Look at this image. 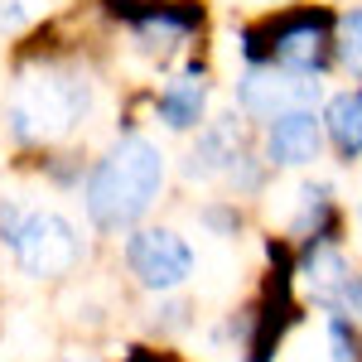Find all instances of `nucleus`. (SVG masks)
I'll use <instances>...</instances> for the list:
<instances>
[{
	"label": "nucleus",
	"mask_w": 362,
	"mask_h": 362,
	"mask_svg": "<svg viewBox=\"0 0 362 362\" xmlns=\"http://www.w3.org/2000/svg\"><path fill=\"white\" fill-rule=\"evenodd\" d=\"M324 126H329V136H334L338 155H343V160H358L362 155V97L358 92H338L334 102H329Z\"/></svg>",
	"instance_id": "obj_12"
},
{
	"label": "nucleus",
	"mask_w": 362,
	"mask_h": 362,
	"mask_svg": "<svg viewBox=\"0 0 362 362\" xmlns=\"http://www.w3.org/2000/svg\"><path fill=\"white\" fill-rule=\"evenodd\" d=\"M348 266H343V256L329 247H314V256L305 261V280L309 290H314V300H324V305H338V295H343V285H348Z\"/></svg>",
	"instance_id": "obj_13"
},
{
	"label": "nucleus",
	"mask_w": 362,
	"mask_h": 362,
	"mask_svg": "<svg viewBox=\"0 0 362 362\" xmlns=\"http://www.w3.org/2000/svg\"><path fill=\"white\" fill-rule=\"evenodd\" d=\"M242 155H247V150H242V126H237V116H218V121L198 136L184 174H189V179H213V174H227Z\"/></svg>",
	"instance_id": "obj_9"
},
{
	"label": "nucleus",
	"mask_w": 362,
	"mask_h": 362,
	"mask_svg": "<svg viewBox=\"0 0 362 362\" xmlns=\"http://www.w3.org/2000/svg\"><path fill=\"white\" fill-rule=\"evenodd\" d=\"M329 25H334L329 10H285L276 20L247 29V58L256 68H285L314 78L329 63Z\"/></svg>",
	"instance_id": "obj_3"
},
{
	"label": "nucleus",
	"mask_w": 362,
	"mask_h": 362,
	"mask_svg": "<svg viewBox=\"0 0 362 362\" xmlns=\"http://www.w3.org/2000/svg\"><path fill=\"white\" fill-rule=\"evenodd\" d=\"M319 145H324V131L314 112H285L266 126V155L276 165H309Z\"/></svg>",
	"instance_id": "obj_8"
},
{
	"label": "nucleus",
	"mask_w": 362,
	"mask_h": 362,
	"mask_svg": "<svg viewBox=\"0 0 362 362\" xmlns=\"http://www.w3.org/2000/svg\"><path fill=\"white\" fill-rule=\"evenodd\" d=\"M0 227H5V242L15 251L20 271L34 280L68 276L78 266V256H83V242H78L73 223L58 218V213H29V218H20L15 208H0Z\"/></svg>",
	"instance_id": "obj_4"
},
{
	"label": "nucleus",
	"mask_w": 362,
	"mask_h": 362,
	"mask_svg": "<svg viewBox=\"0 0 362 362\" xmlns=\"http://www.w3.org/2000/svg\"><path fill=\"white\" fill-rule=\"evenodd\" d=\"M87 112V83L58 68L25 73L10 92V126L20 140H58Z\"/></svg>",
	"instance_id": "obj_2"
},
{
	"label": "nucleus",
	"mask_w": 362,
	"mask_h": 362,
	"mask_svg": "<svg viewBox=\"0 0 362 362\" xmlns=\"http://www.w3.org/2000/svg\"><path fill=\"white\" fill-rule=\"evenodd\" d=\"M329 343H334V362H358L362 343H358V334H353L343 319H329Z\"/></svg>",
	"instance_id": "obj_15"
},
{
	"label": "nucleus",
	"mask_w": 362,
	"mask_h": 362,
	"mask_svg": "<svg viewBox=\"0 0 362 362\" xmlns=\"http://www.w3.org/2000/svg\"><path fill=\"white\" fill-rule=\"evenodd\" d=\"M358 213H362V208H358Z\"/></svg>",
	"instance_id": "obj_17"
},
{
	"label": "nucleus",
	"mask_w": 362,
	"mask_h": 362,
	"mask_svg": "<svg viewBox=\"0 0 362 362\" xmlns=\"http://www.w3.org/2000/svg\"><path fill=\"white\" fill-rule=\"evenodd\" d=\"M203 102H208V78H203V68H189L160 92V121L174 131H189L203 116Z\"/></svg>",
	"instance_id": "obj_11"
},
{
	"label": "nucleus",
	"mask_w": 362,
	"mask_h": 362,
	"mask_svg": "<svg viewBox=\"0 0 362 362\" xmlns=\"http://www.w3.org/2000/svg\"><path fill=\"white\" fill-rule=\"evenodd\" d=\"M160 184H165V155L150 140L126 136L87 174V213L97 227H126L160 198Z\"/></svg>",
	"instance_id": "obj_1"
},
{
	"label": "nucleus",
	"mask_w": 362,
	"mask_h": 362,
	"mask_svg": "<svg viewBox=\"0 0 362 362\" xmlns=\"http://www.w3.org/2000/svg\"><path fill=\"white\" fill-rule=\"evenodd\" d=\"M280 256V251H276ZM290 319V271L285 261L276 266V276L266 280V300H261V314H256V338H251V362H266L271 348L280 343V329Z\"/></svg>",
	"instance_id": "obj_10"
},
{
	"label": "nucleus",
	"mask_w": 362,
	"mask_h": 362,
	"mask_svg": "<svg viewBox=\"0 0 362 362\" xmlns=\"http://www.w3.org/2000/svg\"><path fill=\"white\" fill-rule=\"evenodd\" d=\"M126 266H131V276L145 290H174L194 271V251L169 227H140L136 237L126 242Z\"/></svg>",
	"instance_id": "obj_5"
},
{
	"label": "nucleus",
	"mask_w": 362,
	"mask_h": 362,
	"mask_svg": "<svg viewBox=\"0 0 362 362\" xmlns=\"http://www.w3.org/2000/svg\"><path fill=\"white\" fill-rule=\"evenodd\" d=\"M112 15L131 20L145 39H160V44L184 39V34H194L203 25V10L194 0H174V5H160V0H112Z\"/></svg>",
	"instance_id": "obj_7"
},
{
	"label": "nucleus",
	"mask_w": 362,
	"mask_h": 362,
	"mask_svg": "<svg viewBox=\"0 0 362 362\" xmlns=\"http://www.w3.org/2000/svg\"><path fill=\"white\" fill-rule=\"evenodd\" d=\"M314 97H319V83L285 73V68H251L242 78V107L251 116H266V121H276L285 112H314Z\"/></svg>",
	"instance_id": "obj_6"
},
{
	"label": "nucleus",
	"mask_w": 362,
	"mask_h": 362,
	"mask_svg": "<svg viewBox=\"0 0 362 362\" xmlns=\"http://www.w3.org/2000/svg\"><path fill=\"white\" fill-rule=\"evenodd\" d=\"M338 54H343V63L362 78V10H353V15L338 20Z\"/></svg>",
	"instance_id": "obj_14"
},
{
	"label": "nucleus",
	"mask_w": 362,
	"mask_h": 362,
	"mask_svg": "<svg viewBox=\"0 0 362 362\" xmlns=\"http://www.w3.org/2000/svg\"><path fill=\"white\" fill-rule=\"evenodd\" d=\"M126 362H165V358H155V353H140V348H136V353H131Z\"/></svg>",
	"instance_id": "obj_16"
}]
</instances>
